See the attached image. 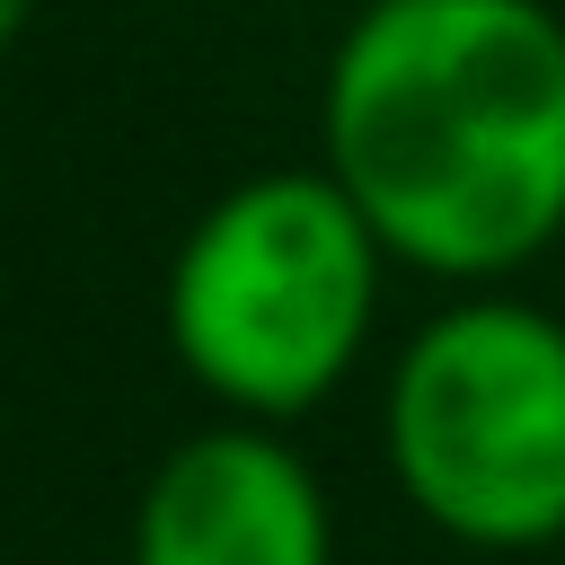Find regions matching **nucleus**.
<instances>
[{
  "label": "nucleus",
  "mask_w": 565,
  "mask_h": 565,
  "mask_svg": "<svg viewBox=\"0 0 565 565\" xmlns=\"http://www.w3.org/2000/svg\"><path fill=\"white\" fill-rule=\"evenodd\" d=\"M388 247L327 168L221 185L168 256L159 327L177 371L238 424L318 415L371 353Z\"/></svg>",
  "instance_id": "nucleus-2"
},
{
  "label": "nucleus",
  "mask_w": 565,
  "mask_h": 565,
  "mask_svg": "<svg viewBox=\"0 0 565 565\" xmlns=\"http://www.w3.org/2000/svg\"><path fill=\"white\" fill-rule=\"evenodd\" d=\"M35 9H44V0H0V53H9V44L35 26Z\"/></svg>",
  "instance_id": "nucleus-5"
},
{
  "label": "nucleus",
  "mask_w": 565,
  "mask_h": 565,
  "mask_svg": "<svg viewBox=\"0 0 565 565\" xmlns=\"http://www.w3.org/2000/svg\"><path fill=\"white\" fill-rule=\"evenodd\" d=\"M132 565H335L327 477L282 424H203L159 450L132 494Z\"/></svg>",
  "instance_id": "nucleus-4"
},
{
  "label": "nucleus",
  "mask_w": 565,
  "mask_h": 565,
  "mask_svg": "<svg viewBox=\"0 0 565 565\" xmlns=\"http://www.w3.org/2000/svg\"><path fill=\"white\" fill-rule=\"evenodd\" d=\"M318 168L388 265L503 291L565 238V18L547 0H371L318 79Z\"/></svg>",
  "instance_id": "nucleus-1"
},
{
  "label": "nucleus",
  "mask_w": 565,
  "mask_h": 565,
  "mask_svg": "<svg viewBox=\"0 0 565 565\" xmlns=\"http://www.w3.org/2000/svg\"><path fill=\"white\" fill-rule=\"evenodd\" d=\"M353 9H371V0H353Z\"/></svg>",
  "instance_id": "nucleus-6"
},
{
  "label": "nucleus",
  "mask_w": 565,
  "mask_h": 565,
  "mask_svg": "<svg viewBox=\"0 0 565 565\" xmlns=\"http://www.w3.org/2000/svg\"><path fill=\"white\" fill-rule=\"evenodd\" d=\"M380 459L424 530L486 556L565 539V318L521 291L441 300L388 362Z\"/></svg>",
  "instance_id": "nucleus-3"
}]
</instances>
